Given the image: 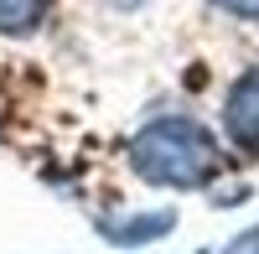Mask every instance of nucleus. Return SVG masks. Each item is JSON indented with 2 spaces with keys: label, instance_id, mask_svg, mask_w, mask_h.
<instances>
[{
  "label": "nucleus",
  "instance_id": "7",
  "mask_svg": "<svg viewBox=\"0 0 259 254\" xmlns=\"http://www.w3.org/2000/svg\"><path fill=\"white\" fill-rule=\"evenodd\" d=\"M109 6H119V11H130V6H145V0H109Z\"/></svg>",
  "mask_w": 259,
  "mask_h": 254
},
{
  "label": "nucleus",
  "instance_id": "6",
  "mask_svg": "<svg viewBox=\"0 0 259 254\" xmlns=\"http://www.w3.org/2000/svg\"><path fill=\"white\" fill-rule=\"evenodd\" d=\"M218 11H228V16H239V21H259V0H212Z\"/></svg>",
  "mask_w": 259,
  "mask_h": 254
},
{
  "label": "nucleus",
  "instance_id": "3",
  "mask_svg": "<svg viewBox=\"0 0 259 254\" xmlns=\"http://www.w3.org/2000/svg\"><path fill=\"white\" fill-rule=\"evenodd\" d=\"M177 228V213L171 207H161V213H140V218H99V234L119 244V249H145L156 244L161 234H171Z\"/></svg>",
  "mask_w": 259,
  "mask_h": 254
},
{
  "label": "nucleus",
  "instance_id": "5",
  "mask_svg": "<svg viewBox=\"0 0 259 254\" xmlns=\"http://www.w3.org/2000/svg\"><path fill=\"white\" fill-rule=\"evenodd\" d=\"M223 254H259V223H254V228H244V234H233Z\"/></svg>",
  "mask_w": 259,
  "mask_h": 254
},
{
  "label": "nucleus",
  "instance_id": "2",
  "mask_svg": "<svg viewBox=\"0 0 259 254\" xmlns=\"http://www.w3.org/2000/svg\"><path fill=\"white\" fill-rule=\"evenodd\" d=\"M223 130L244 156H259V62L233 78V89L223 99Z\"/></svg>",
  "mask_w": 259,
  "mask_h": 254
},
{
  "label": "nucleus",
  "instance_id": "1",
  "mask_svg": "<svg viewBox=\"0 0 259 254\" xmlns=\"http://www.w3.org/2000/svg\"><path fill=\"white\" fill-rule=\"evenodd\" d=\"M130 166L150 187L197 192L223 172V145L192 114H156L130 135Z\"/></svg>",
  "mask_w": 259,
  "mask_h": 254
},
{
  "label": "nucleus",
  "instance_id": "4",
  "mask_svg": "<svg viewBox=\"0 0 259 254\" xmlns=\"http://www.w3.org/2000/svg\"><path fill=\"white\" fill-rule=\"evenodd\" d=\"M47 21V0H0V36H31Z\"/></svg>",
  "mask_w": 259,
  "mask_h": 254
}]
</instances>
